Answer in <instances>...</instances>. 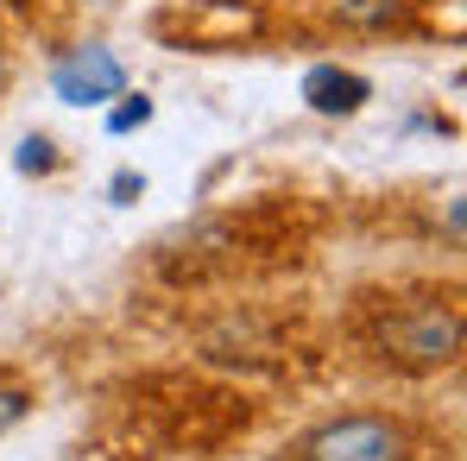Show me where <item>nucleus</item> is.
<instances>
[{
    "mask_svg": "<svg viewBox=\"0 0 467 461\" xmlns=\"http://www.w3.org/2000/svg\"><path fill=\"white\" fill-rule=\"evenodd\" d=\"M19 171H57V146L51 140H26L19 146Z\"/></svg>",
    "mask_w": 467,
    "mask_h": 461,
    "instance_id": "obj_11",
    "label": "nucleus"
},
{
    "mask_svg": "<svg viewBox=\"0 0 467 461\" xmlns=\"http://www.w3.org/2000/svg\"><path fill=\"white\" fill-rule=\"evenodd\" d=\"M6 82H13V51L0 45V95H6Z\"/></svg>",
    "mask_w": 467,
    "mask_h": 461,
    "instance_id": "obj_12",
    "label": "nucleus"
},
{
    "mask_svg": "<svg viewBox=\"0 0 467 461\" xmlns=\"http://www.w3.org/2000/svg\"><path fill=\"white\" fill-rule=\"evenodd\" d=\"M146 120H152V101H146V95H133L127 108H114V114H108V133H133V127H146Z\"/></svg>",
    "mask_w": 467,
    "mask_h": 461,
    "instance_id": "obj_10",
    "label": "nucleus"
},
{
    "mask_svg": "<svg viewBox=\"0 0 467 461\" xmlns=\"http://www.w3.org/2000/svg\"><path fill=\"white\" fill-rule=\"evenodd\" d=\"M259 32H265V13L253 0H196V6L183 0V45L196 51H234Z\"/></svg>",
    "mask_w": 467,
    "mask_h": 461,
    "instance_id": "obj_7",
    "label": "nucleus"
},
{
    "mask_svg": "<svg viewBox=\"0 0 467 461\" xmlns=\"http://www.w3.org/2000/svg\"><path fill=\"white\" fill-rule=\"evenodd\" d=\"M32 404H38V392L26 380H13V373H0V436L6 430H19L26 417H32Z\"/></svg>",
    "mask_w": 467,
    "mask_h": 461,
    "instance_id": "obj_9",
    "label": "nucleus"
},
{
    "mask_svg": "<svg viewBox=\"0 0 467 461\" xmlns=\"http://www.w3.org/2000/svg\"><path fill=\"white\" fill-rule=\"evenodd\" d=\"M297 461H417V436L404 417L386 411H348V417H328L297 436Z\"/></svg>",
    "mask_w": 467,
    "mask_h": 461,
    "instance_id": "obj_3",
    "label": "nucleus"
},
{
    "mask_svg": "<svg viewBox=\"0 0 467 461\" xmlns=\"http://www.w3.org/2000/svg\"><path fill=\"white\" fill-rule=\"evenodd\" d=\"M316 13L341 38H410L423 26V0H316Z\"/></svg>",
    "mask_w": 467,
    "mask_h": 461,
    "instance_id": "obj_5",
    "label": "nucleus"
},
{
    "mask_svg": "<svg viewBox=\"0 0 467 461\" xmlns=\"http://www.w3.org/2000/svg\"><path fill=\"white\" fill-rule=\"evenodd\" d=\"M367 95H373V82L360 77V70H341V64H316L310 77H304V101H310L316 114H360Z\"/></svg>",
    "mask_w": 467,
    "mask_h": 461,
    "instance_id": "obj_8",
    "label": "nucleus"
},
{
    "mask_svg": "<svg viewBox=\"0 0 467 461\" xmlns=\"http://www.w3.org/2000/svg\"><path fill=\"white\" fill-rule=\"evenodd\" d=\"M310 246V215L291 203H246L234 215H209L177 240L158 246V272L171 285H209V278H240V272H278L297 266Z\"/></svg>",
    "mask_w": 467,
    "mask_h": 461,
    "instance_id": "obj_1",
    "label": "nucleus"
},
{
    "mask_svg": "<svg viewBox=\"0 0 467 461\" xmlns=\"http://www.w3.org/2000/svg\"><path fill=\"white\" fill-rule=\"evenodd\" d=\"M51 89H57V101H70V108H101V101H114V95L127 89V70H120V58H114L108 45H77V51L57 58Z\"/></svg>",
    "mask_w": 467,
    "mask_h": 461,
    "instance_id": "obj_6",
    "label": "nucleus"
},
{
    "mask_svg": "<svg viewBox=\"0 0 467 461\" xmlns=\"http://www.w3.org/2000/svg\"><path fill=\"white\" fill-rule=\"evenodd\" d=\"M354 335L360 348L404 373V380H423V373H449L462 361V298L455 291H436V285H417V291H379V298H360L354 309Z\"/></svg>",
    "mask_w": 467,
    "mask_h": 461,
    "instance_id": "obj_2",
    "label": "nucleus"
},
{
    "mask_svg": "<svg viewBox=\"0 0 467 461\" xmlns=\"http://www.w3.org/2000/svg\"><path fill=\"white\" fill-rule=\"evenodd\" d=\"M202 354L215 367H246V373H291L297 361V329H285L265 309H234L202 329Z\"/></svg>",
    "mask_w": 467,
    "mask_h": 461,
    "instance_id": "obj_4",
    "label": "nucleus"
}]
</instances>
